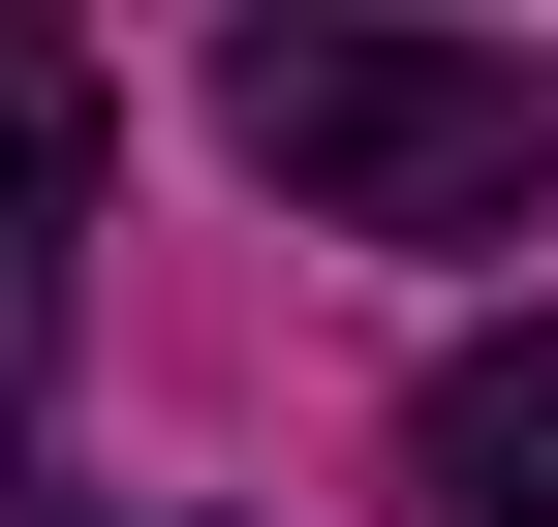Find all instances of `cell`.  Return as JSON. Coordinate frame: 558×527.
I'll return each mask as SVG.
<instances>
[{
	"instance_id": "6da1fadb",
	"label": "cell",
	"mask_w": 558,
	"mask_h": 527,
	"mask_svg": "<svg viewBox=\"0 0 558 527\" xmlns=\"http://www.w3.org/2000/svg\"><path fill=\"white\" fill-rule=\"evenodd\" d=\"M218 124H248V186H311L341 248H527V186H558V62L373 32V0H248V32H218Z\"/></svg>"
},
{
	"instance_id": "7a4b0ae2",
	"label": "cell",
	"mask_w": 558,
	"mask_h": 527,
	"mask_svg": "<svg viewBox=\"0 0 558 527\" xmlns=\"http://www.w3.org/2000/svg\"><path fill=\"white\" fill-rule=\"evenodd\" d=\"M62 248H94V62L0 0V372L62 342Z\"/></svg>"
},
{
	"instance_id": "3957f363",
	"label": "cell",
	"mask_w": 558,
	"mask_h": 527,
	"mask_svg": "<svg viewBox=\"0 0 558 527\" xmlns=\"http://www.w3.org/2000/svg\"><path fill=\"white\" fill-rule=\"evenodd\" d=\"M403 466H435V527H558V310H527V342H465L435 404H403Z\"/></svg>"
},
{
	"instance_id": "277c9868",
	"label": "cell",
	"mask_w": 558,
	"mask_h": 527,
	"mask_svg": "<svg viewBox=\"0 0 558 527\" xmlns=\"http://www.w3.org/2000/svg\"><path fill=\"white\" fill-rule=\"evenodd\" d=\"M62 527H186V497H62Z\"/></svg>"
}]
</instances>
